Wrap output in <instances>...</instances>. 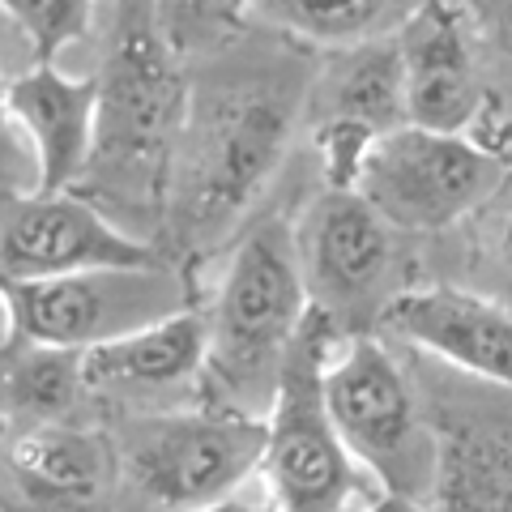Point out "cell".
<instances>
[{
  "mask_svg": "<svg viewBox=\"0 0 512 512\" xmlns=\"http://www.w3.org/2000/svg\"><path fill=\"white\" fill-rule=\"evenodd\" d=\"M410 124L436 133H478L491 111L478 30L461 0H431L402 35Z\"/></svg>",
  "mask_w": 512,
  "mask_h": 512,
  "instance_id": "12",
  "label": "cell"
},
{
  "mask_svg": "<svg viewBox=\"0 0 512 512\" xmlns=\"http://www.w3.org/2000/svg\"><path fill=\"white\" fill-rule=\"evenodd\" d=\"M367 512H427L419 500H410V495H393V491H384L380 500L367 508Z\"/></svg>",
  "mask_w": 512,
  "mask_h": 512,
  "instance_id": "24",
  "label": "cell"
},
{
  "mask_svg": "<svg viewBox=\"0 0 512 512\" xmlns=\"http://www.w3.org/2000/svg\"><path fill=\"white\" fill-rule=\"evenodd\" d=\"M504 184V158L466 133L402 124L363 150L355 192L393 231L431 235L478 214Z\"/></svg>",
  "mask_w": 512,
  "mask_h": 512,
  "instance_id": "7",
  "label": "cell"
},
{
  "mask_svg": "<svg viewBox=\"0 0 512 512\" xmlns=\"http://www.w3.org/2000/svg\"><path fill=\"white\" fill-rule=\"evenodd\" d=\"M120 474L158 512H201L222 504L265 466L269 423L235 410H158L124 423Z\"/></svg>",
  "mask_w": 512,
  "mask_h": 512,
  "instance_id": "4",
  "label": "cell"
},
{
  "mask_svg": "<svg viewBox=\"0 0 512 512\" xmlns=\"http://www.w3.org/2000/svg\"><path fill=\"white\" fill-rule=\"evenodd\" d=\"M201 52L167 201V235L180 248H214L252 214L308 116L316 77L312 47L256 22L248 35Z\"/></svg>",
  "mask_w": 512,
  "mask_h": 512,
  "instance_id": "1",
  "label": "cell"
},
{
  "mask_svg": "<svg viewBox=\"0 0 512 512\" xmlns=\"http://www.w3.org/2000/svg\"><path fill=\"white\" fill-rule=\"evenodd\" d=\"M299 265L308 282L312 308H320L333 329L338 320L380 316L389 308L397 248L393 227L355 188H325L295 222Z\"/></svg>",
  "mask_w": 512,
  "mask_h": 512,
  "instance_id": "9",
  "label": "cell"
},
{
  "mask_svg": "<svg viewBox=\"0 0 512 512\" xmlns=\"http://www.w3.org/2000/svg\"><path fill=\"white\" fill-rule=\"evenodd\" d=\"M478 30L495 73L512 86V0H478Z\"/></svg>",
  "mask_w": 512,
  "mask_h": 512,
  "instance_id": "22",
  "label": "cell"
},
{
  "mask_svg": "<svg viewBox=\"0 0 512 512\" xmlns=\"http://www.w3.org/2000/svg\"><path fill=\"white\" fill-rule=\"evenodd\" d=\"M308 120L325 158V188H355L363 150L376 137L410 124L402 39L342 47L316 64Z\"/></svg>",
  "mask_w": 512,
  "mask_h": 512,
  "instance_id": "11",
  "label": "cell"
},
{
  "mask_svg": "<svg viewBox=\"0 0 512 512\" xmlns=\"http://www.w3.org/2000/svg\"><path fill=\"white\" fill-rule=\"evenodd\" d=\"M9 474L47 504H94L120 478V444L86 423L9 431Z\"/></svg>",
  "mask_w": 512,
  "mask_h": 512,
  "instance_id": "16",
  "label": "cell"
},
{
  "mask_svg": "<svg viewBox=\"0 0 512 512\" xmlns=\"http://www.w3.org/2000/svg\"><path fill=\"white\" fill-rule=\"evenodd\" d=\"M436 436L440 478L431 512H512V423L491 406L453 410Z\"/></svg>",
  "mask_w": 512,
  "mask_h": 512,
  "instance_id": "17",
  "label": "cell"
},
{
  "mask_svg": "<svg viewBox=\"0 0 512 512\" xmlns=\"http://www.w3.org/2000/svg\"><path fill=\"white\" fill-rule=\"evenodd\" d=\"M312 316V295L299 265L295 222L261 214L235 239L222 269L210 320L205 389L218 393V410L265 419L278 397L286 355Z\"/></svg>",
  "mask_w": 512,
  "mask_h": 512,
  "instance_id": "3",
  "label": "cell"
},
{
  "mask_svg": "<svg viewBox=\"0 0 512 512\" xmlns=\"http://www.w3.org/2000/svg\"><path fill=\"white\" fill-rule=\"evenodd\" d=\"M201 512H252V508H239V504H227V500H222V504H210V508H201Z\"/></svg>",
  "mask_w": 512,
  "mask_h": 512,
  "instance_id": "25",
  "label": "cell"
},
{
  "mask_svg": "<svg viewBox=\"0 0 512 512\" xmlns=\"http://www.w3.org/2000/svg\"><path fill=\"white\" fill-rule=\"evenodd\" d=\"M9 137H18L35 192H69L82 184L99 133V73H64L60 64H26L5 90Z\"/></svg>",
  "mask_w": 512,
  "mask_h": 512,
  "instance_id": "13",
  "label": "cell"
},
{
  "mask_svg": "<svg viewBox=\"0 0 512 512\" xmlns=\"http://www.w3.org/2000/svg\"><path fill=\"white\" fill-rule=\"evenodd\" d=\"M167 261L163 248L124 231L82 192H5L0 269L5 282L64 278L82 269H124Z\"/></svg>",
  "mask_w": 512,
  "mask_h": 512,
  "instance_id": "10",
  "label": "cell"
},
{
  "mask_svg": "<svg viewBox=\"0 0 512 512\" xmlns=\"http://www.w3.org/2000/svg\"><path fill=\"white\" fill-rule=\"evenodd\" d=\"M252 0H158V13H163V26L167 35L180 43L188 30H218V26H231L235 18H248Z\"/></svg>",
  "mask_w": 512,
  "mask_h": 512,
  "instance_id": "21",
  "label": "cell"
},
{
  "mask_svg": "<svg viewBox=\"0 0 512 512\" xmlns=\"http://www.w3.org/2000/svg\"><path fill=\"white\" fill-rule=\"evenodd\" d=\"M329 338L333 320L312 308L286 355L278 397L265 414L269 444L261 470L278 512H346L359 495V461L346 448L325 393Z\"/></svg>",
  "mask_w": 512,
  "mask_h": 512,
  "instance_id": "5",
  "label": "cell"
},
{
  "mask_svg": "<svg viewBox=\"0 0 512 512\" xmlns=\"http://www.w3.org/2000/svg\"><path fill=\"white\" fill-rule=\"evenodd\" d=\"M205 363H210V320L188 308L150 329L86 350V380L103 402L158 414L180 397H192V389H205Z\"/></svg>",
  "mask_w": 512,
  "mask_h": 512,
  "instance_id": "15",
  "label": "cell"
},
{
  "mask_svg": "<svg viewBox=\"0 0 512 512\" xmlns=\"http://www.w3.org/2000/svg\"><path fill=\"white\" fill-rule=\"evenodd\" d=\"M380 325L453 372L512 393V312L495 299L457 286H423L393 295Z\"/></svg>",
  "mask_w": 512,
  "mask_h": 512,
  "instance_id": "14",
  "label": "cell"
},
{
  "mask_svg": "<svg viewBox=\"0 0 512 512\" xmlns=\"http://www.w3.org/2000/svg\"><path fill=\"white\" fill-rule=\"evenodd\" d=\"M90 397L86 350L5 342V419L9 431L73 423Z\"/></svg>",
  "mask_w": 512,
  "mask_h": 512,
  "instance_id": "19",
  "label": "cell"
},
{
  "mask_svg": "<svg viewBox=\"0 0 512 512\" xmlns=\"http://www.w3.org/2000/svg\"><path fill=\"white\" fill-rule=\"evenodd\" d=\"M495 265L512 282V205L500 214V231H495Z\"/></svg>",
  "mask_w": 512,
  "mask_h": 512,
  "instance_id": "23",
  "label": "cell"
},
{
  "mask_svg": "<svg viewBox=\"0 0 512 512\" xmlns=\"http://www.w3.org/2000/svg\"><path fill=\"white\" fill-rule=\"evenodd\" d=\"M329 410L346 448L372 470L384 491L427 500L440 478V436L423 419L406 372L372 333H350L346 350L325 367Z\"/></svg>",
  "mask_w": 512,
  "mask_h": 512,
  "instance_id": "6",
  "label": "cell"
},
{
  "mask_svg": "<svg viewBox=\"0 0 512 512\" xmlns=\"http://www.w3.org/2000/svg\"><path fill=\"white\" fill-rule=\"evenodd\" d=\"M431 0H252L248 22L320 52L397 39Z\"/></svg>",
  "mask_w": 512,
  "mask_h": 512,
  "instance_id": "18",
  "label": "cell"
},
{
  "mask_svg": "<svg viewBox=\"0 0 512 512\" xmlns=\"http://www.w3.org/2000/svg\"><path fill=\"white\" fill-rule=\"evenodd\" d=\"M94 158L73 192L90 197L124 231L150 239L167 231L171 171L184 128L188 77L158 0H116L99 69Z\"/></svg>",
  "mask_w": 512,
  "mask_h": 512,
  "instance_id": "2",
  "label": "cell"
},
{
  "mask_svg": "<svg viewBox=\"0 0 512 512\" xmlns=\"http://www.w3.org/2000/svg\"><path fill=\"white\" fill-rule=\"evenodd\" d=\"M103 0H5L9 35L26 43L30 64H56L94 35Z\"/></svg>",
  "mask_w": 512,
  "mask_h": 512,
  "instance_id": "20",
  "label": "cell"
},
{
  "mask_svg": "<svg viewBox=\"0 0 512 512\" xmlns=\"http://www.w3.org/2000/svg\"><path fill=\"white\" fill-rule=\"evenodd\" d=\"M9 342L94 350L192 308L188 282L171 261L82 269L64 278L5 282Z\"/></svg>",
  "mask_w": 512,
  "mask_h": 512,
  "instance_id": "8",
  "label": "cell"
},
{
  "mask_svg": "<svg viewBox=\"0 0 512 512\" xmlns=\"http://www.w3.org/2000/svg\"><path fill=\"white\" fill-rule=\"evenodd\" d=\"M504 150H508V154H512V137H508V146H504ZM508 154H504V158H508Z\"/></svg>",
  "mask_w": 512,
  "mask_h": 512,
  "instance_id": "26",
  "label": "cell"
}]
</instances>
